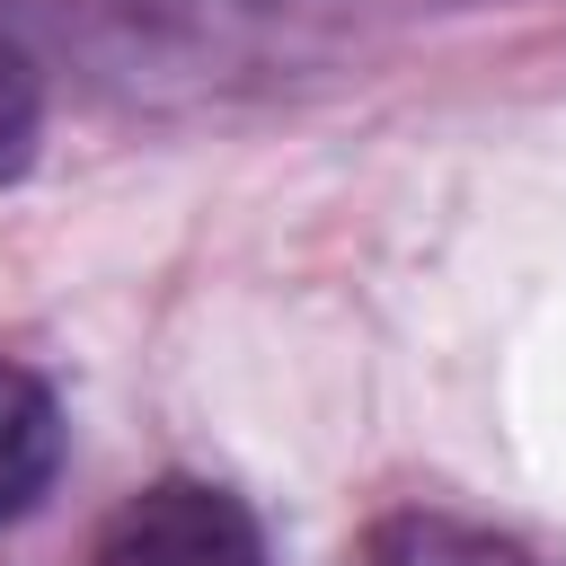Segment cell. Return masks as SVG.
Segmentation results:
<instances>
[{
	"mask_svg": "<svg viewBox=\"0 0 566 566\" xmlns=\"http://www.w3.org/2000/svg\"><path fill=\"white\" fill-rule=\"evenodd\" d=\"M62 469V407L27 363H0V522L35 513Z\"/></svg>",
	"mask_w": 566,
	"mask_h": 566,
	"instance_id": "2",
	"label": "cell"
},
{
	"mask_svg": "<svg viewBox=\"0 0 566 566\" xmlns=\"http://www.w3.org/2000/svg\"><path fill=\"white\" fill-rule=\"evenodd\" d=\"M97 566H265V531L212 478H150L106 513Z\"/></svg>",
	"mask_w": 566,
	"mask_h": 566,
	"instance_id": "1",
	"label": "cell"
},
{
	"mask_svg": "<svg viewBox=\"0 0 566 566\" xmlns=\"http://www.w3.org/2000/svg\"><path fill=\"white\" fill-rule=\"evenodd\" d=\"M363 566H557L513 531H486L469 513H389L363 539Z\"/></svg>",
	"mask_w": 566,
	"mask_h": 566,
	"instance_id": "3",
	"label": "cell"
},
{
	"mask_svg": "<svg viewBox=\"0 0 566 566\" xmlns=\"http://www.w3.org/2000/svg\"><path fill=\"white\" fill-rule=\"evenodd\" d=\"M35 142H44V80L35 62L0 35V186H18L35 168Z\"/></svg>",
	"mask_w": 566,
	"mask_h": 566,
	"instance_id": "4",
	"label": "cell"
}]
</instances>
